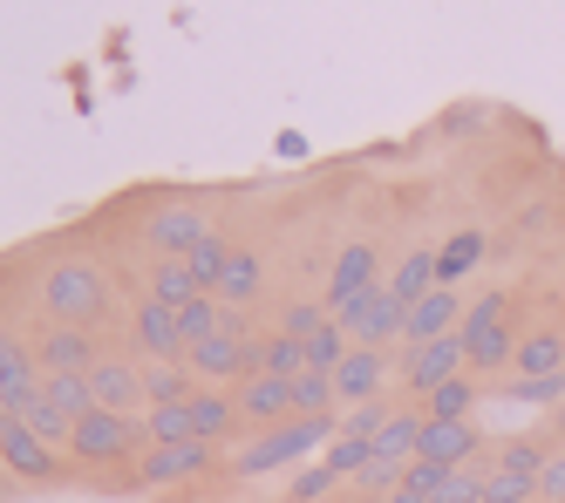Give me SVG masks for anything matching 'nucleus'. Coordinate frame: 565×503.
I'll list each match as a JSON object with an SVG mask.
<instances>
[{"label": "nucleus", "instance_id": "12", "mask_svg": "<svg viewBox=\"0 0 565 503\" xmlns=\"http://www.w3.org/2000/svg\"><path fill=\"white\" fill-rule=\"evenodd\" d=\"M212 456H218L212 442H150L137 456V490H171L198 470H212Z\"/></svg>", "mask_w": 565, "mask_h": 503}, {"label": "nucleus", "instance_id": "3", "mask_svg": "<svg viewBox=\"0 0 565 503\" xmlns=\"http://www.w3.org/2000/svg\"><path fill=\"white\" fill-rule=\"evenodd\" d=\"M42 307L49 320H68V327H96L109 313V279L89 266V259H55L42 272Z\"/></svg>", "mask_w": 565, "mask_h": 503}, {"label": "nucleus", "instance_id": "23", "mask_svg": "<svg viewBox=\"0 0 565 503\" xmlns=\"http://www.w3.org/2000/svg\"><path fill=\"white\" fill-rule=\"evenodd\" d=\"M552 436L539 429V436H511V442H498L491 456H483V470H511V477H545V463H552Z\"/></svg>", "mask_w": 565, "mask_h": 503}, {"label": "nucleus", "instance_id": "33", "mask_svg": "<svg viewBox=\"0 0 565 503\" xmlns=\"http://www.w3.org/2000/svg\"><path fill=\"white\" fill-rule=\"evenodd\" d=\"M477 382L470 374H457V382H443L436 395H423V415H443V422H457V415H477Z\"/></svg>", "mask_w": 565, "mask_h": 503}, {"label": "nucleus", "instance_id": "29", "mask_svg": "<svg viewBox=\"0 0 565 503\" xmlns=\"http://www.w3.org/2000/svg\"><path fill=\"white\" fill-rule=\"evenodd\" d=\"M232 252H238V245L212 232V238H198V245L184 252V266H191V279L205 286V292H218V279H225V266H232Z\"/></svg>", "mask_w": 565, "mask_h": 503}, {"label": "nucleus", "instance_id": "40", "mask_svg": "<svg viewBox=\"0 0 565 503\" xmlns=\"http://www.w3.org/2000/svg\"><path fill=\"white\" fill-rule=\"evenodd\" d=\"M483 503H539V477H511V470H483Z\"/></svg>", "mask_w": 565, "mask_h": 503}, {"label": "nucleus", "instance_id": "38", "mask_svg": "<svg viewBox=\"0 0 565 503\" xmlns=\"http://www.w3.org/2000/svg\"><path fill=\"white\" fill-rule=\"evenodd\" d=\"M143 436L150 442H198L191 436V402H178V408H143Z\"/></svg>", "mask_w": 565, "mask_h": 503}, {"label": "nucleus", "instance_id": "37", "mask_svg": "<svg viewBox=\"0 0 565 503\" xmlns=\"http://www.w3.org/2000/svg\"><path fill=\"white\" fill-rule=\"evenodd\" d=\"M348 354H354V341L341 333V320H328V327H320L313 341H307V367H320V374H341Z\"/></svg>", "mask_w": 565, "mask_h": 503}, {"label": "nucleus", "instance_id": "28", "mask_svg": "<svg viewBox=\"0 0 565 503\" xmlns=\"http://www.w3.org/2000/svg\"><path fill=\"white\" fill-rule=\"evenodd\" d=\"M198 292H205V286L191 279V266H184V259H150V300H164V307H191Z\"/></svg>", "mask_w": 565, "mask_h": 503}, {"label": "nucleus", "instance_id": "7", "mask_svg": "<svg viewBox=\"0 0 565 503\" xmlns=\"http://www.w3.org/2000/svg\"><path fill=\"white\" fill-rule=\"evenodd\" d=\"M395 367H402V388H409V395H436L443 382L470 374V347H463V333H443V341L402 347V354H395Z\"/></svg>", "mask_w": 565, "mask_h": 503}, {"label": "nucleus", "instance_id": "5", "mask_svg": "<svg viewBox=\"0 0 565 503\" xmlns=\"http://www.w3.org/2000/svg\"><path fill=\"white\" fill-rule=\"evenodd\" d=\"M0 470H8L14 483H62V463H55V449L34 436V422L28 415H8L0 408Z\"/></svg>", "mask_w": 565, "mask_h": 503}, {"label": "nucleus", "instance_id": "32", "mask_svg": "<svg viewBox=\"0 0 565 503\" xmlns=\"http://www.w3.org/2000/svg\"><path fill=\"white\" fill-rule=\"evenodd\" d=\"M300 367H307V341H294V333H266V341H259V374L294 382Z\"/></svg>", "mask_w": 565, "mask_h": 503}, {"label": "nucleus", "instance_id": "18", "mask_svg": "<svg viewBox=\"0 0 565 503\" xmlns=\"http://www.w3.org/2000/svg\"><path fill=\"white\" fill-rule=\"evenodd\" d=\"M375 259L382 252L375 245H341V259H334V272H328V292H320V300H328V313H341V307H354L361 292H375L382 279H375Z\"/></svg>", "mask_w": 565, "mask_h": 503}, {"label": "nucleus", "instance_id": "9", "mask_svg": "<svg viewBox=\"0 0 565 503\" xmlns=\"http://www.w3.org/2000/svg\"><path fill=\"white\" fill-rule=\"evenodd\" d=\"M42 388H49L42 354H34L21 333L0 327V408H8V415H28L34 402H42Z\"/></svg>", "mask_w": 565, "mask_h": 503}, {"label": "nucleus", "instance_id": "34", "mask_svg": "<svg viewBox=\"0 0 565 503\" xmlns=\"http://www.w3.org/2000/svg\"><path fill=\"white\" fill-rule=\"evenodd\" d=\"M498 388H504V402H524V408H558L565 402V367L558 374H532V382L511 374V382H498Z\"/></svg>", "mask_w": 565, "mask_h": 503}, {"label": "nucleus", "instance_id": "13", "mask_svg": "<svg viewBox=\"0 0 565 503\" xmlns=\"http://www.w3.org/2000/svg\"><path fill=\"white\" fill-rule=\"evenodd\" d=\"M483 456H491V442H483V429L470 422V415H457V422L429 415V422H423V463H450V470H463V463H483Z\"/></svg>", "mask_w": 565, "mask_h": 503}, {"label": "nucleus", "instance_id": "27", "mask_svg": "<svg viewBox=\"0 0 565 503\" xmlns=\"http://www.w3.org/2000/svg\"><path fill=\"white\" fill-rule=\"evenodd\" d=\"M259 279H266L259 252H253V245H238V252H232V266H225V279H218V300H225V307H253V300H259Z\"/></svg>", "mask_w": 565, "mask_h": 503}, {"label": "nucleus", "instance_id": "39", "mask_svg": "<svg viewBox=\"0 0 565 503\" xmlns=\"http://www.w3.org/2000/svg\"><path fill=\"white\" fill-rule=\"evenodd\" d=\"M388 415H395V402H388V395H382V402H361V408H348V415H341V436L375 442V436L388 429Z\"/></svg>", "mask_w": 565, "mask_h": 503}, {"label": "nucleus", "instance_id": "14", "mask_svg": "<svg viewBox=\"0 0 565 503\" xmlns=\"http://www.w3.org/2000/svg\"><path fill=\"white\" fill-rule=\"evenodd\" d=\"M232 395H238V422L259 429V436L279 429V422H300V415H294V388L279 382V374H253V382H238Z\"/></svg>", "mask_w": 565, "mask_h": 503}, {"label": "nucleus", "instance_id": "45", "mask_svg": "<svg viewBox=\"0 0 565 503\" xmlns=\"http://www.w3.org/2000/svg\"><path fill=\"white\" fill-rule=\"evenodd\" d=\"M348 503H382V496H348Z\"/></svg>", "mask_w": 565, "mask_h": 503}, {"label": "nucleus", "instance_id": "8", "mask_svg": "<svg viewBox=\"0 0 565 503\" xmlns=\"http://www.w3.org/2000/svg\"><path fill=\"white\" fill-rule=\"evenodd\" d=\"M184 367L198 374L205 388H238V382H253L259 374V341H232V333H212V341H191L184 347Z\"/></svg>", "mask_w": 565, "mask_h": 503}, {"label": "nucleus", "instance_id": "16", "mask_svg": "<svg viewBox=\"0 0 565 503\" xmlns=\"http://www.w3.org/2000/svg\"><path fill=\"white\" fill-rule=\"evenodd\" d=\"M130 327H137V347H143V361H184V327H178V307H164V300H143L130 307Z\"/></svg>", "mask_w": 565, "mask_h": 503}, {"label": "nucleus", "instance_id": "20", "mask_svg": "<svg viewBox=\"0 0 565 503\" xmlns=\"http://www.w3.org/2000/svg\"><path fill=\"white\" fill-rule=\"evenodd\" d=\"M483 259H491V232H477V225L450 232V238L436 245V286H463Z\"/></svg>", "mask_w": 565, "mask_h": 503}, {"label": "nucleus", "instance_id": "19", "mask_svg": "<svg viewBox=\"0 0 565 503\" xmlns=\"http://www.w3.org/2000/svg\"><path fill=\"white\" fill-rule=\"evenodd\" d=\"M463 300H457V286H436L423 292V300L409 307V333H402V347H423V341H443V333H463Z\"/></svg>", "mask_w": 565, "mask_h": 503}, {"label": "nucleus", "instance_id": "24", "mask_svg": "<svg viewBox=\"0 0 565 503\" xmlns=\"http://www.w3.org/2000/svg\"><path fill=\"white\" fill-rule=\"evenodd\" d=\"M198 388H205V382H198L184 361H143V395H150V408H178Z\"/></svg>", "mask_w": 565, "mask_h": 503}, {"label": "nucleus", "instance_id": "22", "mask_svg": "<svg viewBox=\"0 0 565 503\" xmlns=\"http://www.w3.org/2000/svg\"><path fill=\"white\" fill-rule=\"evenodd\" d=\"M232 429H246V422H238V395L198 388V395H191V436L218 449V442H232Z\"/></svg>", "mask_w": 565, "mask_h": 503}, {"label": "nucleus", "instance_id": "2", "mask_svg": "<svg viewBox=\"0 0 565 503\" xmlns=\"http://www.w3.org/2000/svg\"><path fill=\"white\" fill-rule=\"evenodd\" d=\"M518 313H511V292L498 286V292H483V300H470V313H463V347H470V374H511V361H518Z\"/></svg>", "mask_w": 565, "mask_h": 503}, {"label": "nucleus", "instance_id": "10", "mask_svg": "<svg viewBox=\"0 0 565 503\" xmlns=\"http://www.w3.org/2000/svg\"><path fill=\"white\" fill-rule=\"evenodd\" d=\"M198 238H212V225H205V212H198L191 197H164V204L143 218V245L157 252V259H184Z\"/></svg>", "mask_w": 565, "mask_h": 503}, {"label": "nucleus", "instance_id": "35", "mask_svg": "<svg viewBox=\"0 0 565 503\" xmlns=\"http://www.w3.org/2000/svg\"><path fill=\"white\" fill-rule=\"evenodd\" d=\"M68 422H83V415H96V395H89V374H49V388H42Z\"/></svg>", "mask_w": 565, "mask_h": 503}, {"label": "nucleus", "instance_id": "30", "mask_svg": "<svg viewBox=\"0 0 565 503\" xmlns=\"http://www.w3.org/2000/svg\"><path fill=\"white\" fill-rule=\"evenodd\" d=\"M287 388H294V415H334V408H341L334 374H320V367H300Z\"/></svg>", "mask_w": 565, "mask_h": 503}, {"label": "nucleus", "instance_id": "25", "mask_svg": "<svg viewBox=\"0 0 565 503\" xmlns=\"http://www.w3.org/2000/svg\"><path fill=\"white\" fill-rule=\"evenodd\" d=\"M558 367H565V327H539V333H524V341H518V361H511L518 382H532V374H558Z\"/></svg>", "mask_w": 565, "mask_h": 503}, {"label": "nucleus", "instance_id": "15", "mask_svg": "<svg viewBox=\"0 0 565 503\" xmlns=\"http://www.w3.org/2000/svg\"><path fill=\"white\" fill-rule=\"evenodd\" d=\"M388 374H395V354H388V347H354V354L341 361V374H334V395H341V408L382 402Z\"/></svg>", "mask_w": 565, "mask_h": 503}, {"label": "nucleus", "instance_id": "6", "mask_svg": "<svg viewBox=\"0 0 565 503\" xmlns=\"http://www.w3.org/2000/svg\"><path fill=\"white\" fill-rule=\"evenodd\" d=\"M334 320H341V333H348L354 347H395L402 333H409V307H402L388 286L361 292V300H354V307H341Z\"/></svg>", "mask_w": 565, "mask_h": 503}, {"label": "nucleus", "instance_id": "17", "mask_svg": "<svg viewBox=\"0 0 565 503\" xmlns=\"http://www.w3.org/2000/svg\"><path fill=\"white\" fill-rule=\"evenodd\" d=\"M34 354H42V367H49V374H89L103 347H96V333H89V327L49 320V327H42V341H34Z\"/></svg>", "mask_w": 565, "mask_h": 503}, {"label": "nucleus", "instance_id": "26", "mask_svg": "<svg viewBox=\"0 0 565 503\" xmlns=\"http://www.w3.org/2000/svg\"><path fill=\"white\" fill-rule=\"evenodd\" d=\"M388 292H395L402 307H416L423 292H436V245H409V252H402V266H395Z\"/></svg>", "mask_w": 565, "mask_h": 503}, {"label": "nucleus", "instance_id": "21", "mask_svg": "<svg viewBox=\"0 0 565 503\" xmlns=\"http://www.w3.org/2000/svg\"><path fill=\"white\" fill-rule=\"evenodd\" d=\"M423 422H429L423 408H395V415H388V429L369 442V456H375V463H395V470H409L416 456H423Z\"/></svg>", "mask_w": 565, "mask_h": 503}, {"label": "nucleus", "instance_id": "31", "mask_svg": "<svg viewBox=\"0 0 565 503\" xmlns=\"http://www.w3.org/2000/svg\"><path fill=\"white\" fill-rule=\"evenodd\" d=\"M178 327H184V347L212 341V333H225V300H218V292H198L191 307H178Z\"/></svg>", "mask_w": 565, "mask_h": 503}, {"label": "nucleus", "instance_id": "4", "mask_svg": "<svg viewBox=\"0 0 565 503\" xmlns=\"http://www.w3.org/2000/svg\"><path fill=\"white\" fill-rule=\"evenodd\" d=\"M143 449H150L143 415H109V408L83 415V422H75V436H68V456H75V463H116V470H130Z\"/></svg>", "mask_w": 565, "mask_h": 503}, {"label": "nucleus", "instance_id": "42", "mask_svg": "<svg viewBox=\"0 0 565 503\" xmlns=\"http://www.w3.org/2000/svg\"><path fill=\"white\" fill-rule=\"evenodd\" d=\"M539 503H565V449H552V463L539 477Z\"/></svg>", "mask_w": 565, "mask_h": 503}, {"label": "nucleus", "instance_id": "43", "mask_svg": "<svg viewBox=\"0 0 565 503\" xmlns=\"http://www.w3.org/2000/svg\"><path fill=\"white\" fill-rule=\"evenodd\" d=\"M545 436H552V442H558V449H565V402H558V408H552V422H545Z\"/></svg>", "mask_w": 565, "mask_h": 503}, {"label": "nucleus", "instance_id": "1", "mask_svg": "<svg viewBox=\"0 0 565 503\" xmlns=\"http://www.w3.org/2000/svg\"><path fill=\"white\" fill-rule=\"evenodd\" d=\"M341 436V415H300V422H279L266 436H253L232 456V477H273V470H300L313 449H328Z\"/></svg>", "mask_w": 565, "mask_h": 503}, {"label": "nucleus", "instance_id": "36", "mask_svg": "<svg viewBox=\"0 0 565 503\" xmlns=\"http://www.w3.org/2000/svg\"><path fill=\"white\" fill-rule=\"evenodd\" d=\"M348 477L328 463V456H313V463H300V477L287 483V503H320V496H328V490H341Z\"/></svg>", "mask_w": 565, "mask_h": 503}, {"label": "nucleus", "instance_id": "41", "mask_svg": "<svg viewBox=\"0 0 565 503\" xmlns=\"http://www.w3.org/2000/svg\"><path fill=\"white\" fill-rule=\"evenodd\" d=\"M334 313H328V300H294L287 313H279V333H294V341H313L320 327H328Z\"/></svg>", "mask_w": 565, "mask_h": 503}, {"label": "nucleus", "instance_id": "44", "mask_svg": "<svg viewBox=\"0 0 565 503\" xmlns=\"http://www.w3.org/2000/svg\"><path fill=\"white\" fill-rule=\"evenodd\" d=\"M382 503H429V496H416V490H388Z\"/></svg>", "mask_w": 565, "mask_h": 503}, {"label": "nucleus", "instance_id": "11", "mask_svg": "<svg viewBox=\"0 0 565 503\" xmlns=\"http://www.w3.org/2000/svg\"><path fill=\"white\" fill-rule=\"evenodd\" d=\"M89 395H96V408H109V415H143V408H150V395H143V361H130V354H96Z\"/></svg>", "mask_w": 565, "mask_h": 503}]
</instances>
